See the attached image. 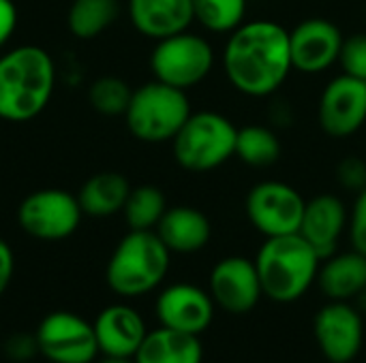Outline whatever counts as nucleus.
<instances>
[{
	"label": "nucleus",
	"instance_id": "obj_1",
	"mask_svg": "<svg viewBox=\"0 0 366 363\" xmlns=\"http://www.w3.org/2000/svg\"><path fill=\"white\" fill-rule=\"evenodd\" d=\"M221 60L234 90L251 98H266L294 71L290 30L272 19L244 21L229 32Z\"/></svg>",
	"mask_w": 366,
	"mask_h": 363
},
{
	"label": "nucleus",
	"instance_id": "obj_2",
	"mask_svg": "<svg viewBox=\"0 0 366 363\" xmlns=\"http://www.w3.org/2000/svg\"><path fill=\"white\" fill-rule=\"evenodd\" d=\"M56 64L39 45H19L0 56V120L28 122L51 101Z\"/></svg>",
	"mask_w": 366,
	"mask_h": 363
},
{
	"label": "nucleus",
	"instance_id": "obj_3",
	"mask_svg": "<svg viewBox=\"0 0 366 363\" xmlns=\"http://www.w3.org/2000/svg\"><path fill=\"white\" fill-rule=\"evenodd\" d=\"M253 261L264 295L277 304L300 300L317 280L322 265L320 255L300 233L266 237Z\"/></svg>",
	"mask_w": 366,
	"mask_h": 363
},
{
	"label": "nucleus",
	"instance_id": "obj_4",
	"mask_svg": "<svg viewBox=\"0 0 366 363\" xmlns=\"http://www.w3.org/2000/svg\"><path fill=\"white\" fill-rule=\"evenodd\" d=\"M169 261L172 252L157 231H129L107 261V287L120 297L146 295L165 280Z\"/></svg>",
	"mask_w": 366,
	"mask_h": 363
},
{
	"label": "nucleus",
	"instance_id": "obj_5",
	"mask_svg": "<svg viewBox=\"0 0 366 363\" xmlns=\"http://www.w3.org/2000/svg\"><path fill=\"white\" fill-rule=\"evenodd\" d=\"M191 113L184 90L154 79L133 90L124 111V124L144 143H167L178 135Z\"/></svg>",
	"mask_w": 366,
	"mask_h": 363
},
{
	"label": "nucleus",
	"instance_id": "obj_6",
	"mask_svg": "<svg viewBox=\"0 0 366 363\" xmlns=\"http://www.w3.org/2000/svg\"><path fill=\"white\" fill-rule=\"evenodd\" d=\"M238 126L219 111H195L172 139L176 163L191 173L225 165L236 150Z\"/></svg>",
	"mask_w": 366,
	"mask_h": 363
},
{
	"label": "nucleus",
	"instance_id": "obj_7",
	"mask_svg": "<svg viewBox=\"0 0 366 363\" xmlns=\"http://www.w3.org/2000/svg\"><path fill=\"white\" fill-rule=\"evenodd\" d=\"M214 66V49L208 39L195 32H178L157 41L150 53V71L157 81L178 90L199 86Z\"/></svg>",
	"mask_w": 366,
	"mask_h": 363
},
{
	"label": "nucleus",
	"instance_id": "obj_8",
	"mask_svg": "<svg viewBox=\"0 0 366 363\" xmlns=\"http://www.w3.org/2000/svg\"><path fill=\"white\" fill-rule=\"evenodd\" d=\"M77 195L62 188H41L30 193L17 208L21 231L41 242H60L71 237L81 223Z\"/></svg>",
	"mask_w": 366,
	"mask_h": 363
},
{
	"label": "nucleus",
	"instance_id": "obj_9",
	"mask_svg": "<svg viewBox=\"0 0 366 363\" xmlns=\"http://www.w3.org/2000/svg\"><path fill=\"white\" fill-rule=\"evenodd\" d=\"M307 199L287 182H257L244 199L249 223L264 237H281L298 233Z\"/></svg>",
	"mask_w": 366,
	"mask_h": 363
},
{
	"label": "nucleus",
	"instance_id": "obj_10",
	"mask_svg": "<svg viewBox=\"0 0 366 363\" xmlns=\"http://www.w3.org/2000/svg\"><path fill=\"white\" fill-rule=\"evenodd\" d=\"M34 338L39 353L51 363H92L101 353L92 323L66 310L49 312Z\"/></svg>",
	"mask_w": 366,
	"mask_h": 363
},
{
	"label": "nucleus",
	"instance_id": "obj_11",
	"mask_svg": "<svg viewBox=\"0 0 366 363\" xmlns=\"http://www.w3.org/2000/svg\"><path fill=\"white\" fill-rule=\"evenodd\" d=\"M317 120L332 139L356 135L366 124V81L345 73L330 79L320 96Z\"/></svg>",
	"mask_w": 366,
	"mask_h": 363
},
{
	"label": "nucleus",
	"instance_id": "obj_12",
	"mask_svg": "<svg viewBox=\"0 0 366 363\" xmlns=\"http://www.w3.org/2000/svg\"><path fill=\"white\" fill-rule=\"evenodd\" d=\"M313 334L328 362L352 363L365 344V321L347 302H330L315 315Z\"/></svg>",
	"mask_w": 366,
	"mask_h": 363
},
{
	"label": "nucleus",
	"instance_id": "obj_13",
	"mask_svg": "<svg viewBox=\"0 0 366 363\" xmlns=\"http://www.w3.org/2000/svg\"><path fill=\"white\" fill-rule=\"evenodd\" d=\"M343 32L324 17H309L290 30L292 66L302 75H320L339 64Z\"/></svg>",
	"mask_w": 366,
	"mask_h": 363
},
{
	"label": "nucleus",
	"instance_id": "obj_14",
	"mask_svg": "<svg viewBox=\"0 0 366 363\" xmlns=\"http://www.w3.org/2000/svg\"><path fill=\"white\" fill-rule=\"evenodd\" d=\"M208 289L214 306L232 315L251 312L264 295L255 261L247 257L221 259L210 272Z\"/></svg>",
	"mask_w": 366,
	"mask_h": 363
},
{
	"label": "nucleus",
	"instance_id": "obj_15",
	"mask_svg": "<svg viewBox=\"0 0 366 363\" xmlns=\"http://www.w3.org/2000/svg\"><path fill=\"white\" fill-rule=\"evenodd\" d=\"M154 312L163 327L199 336L214 319V302L208 291L189 282H178L161 291Z\"/></svg>",
	"mask_w": 366,
	"mask_h": 363
},
{
	"label": "nucleus",
	"instance_id": "obj_16",
	"mask_svg": "<svg viewBox=\"0 0 366 363\" xmlns=\"http://www.w3.org/2000/svg\"><path fill=\"white\" fill-rule=\"evenodd\" d=\"M350 223L347 208L341 197L324 193L307 201L298 233L313 246L320 259H328L337 252L339 240Z\"/></svg>",
	"mask_w": 366,
	"mask_h": 363
},
{
	"label": "nucleus",
	"instance_id": "obj_17",
	"mask_svg": "<svg viewBox=\"0 0 366 363\" xmlns=\"http://www.w3.org/2000/svg\"><path fill=\"white\" fill-rule=\"evenodd\" d=\"M99 351L112 357H135L148 329L142 315L124 304L107 306L92 323Z\"/></svg>",
	"mask_w": 366,
	"mask_h": 363
},
{
	"label": "nucleus",
	"instance_id": "obj_18",
	"mask_svg": "<svg viewBox=\"0 0 366 363\" xmlns=\"http://www.w3.org/2000/svg\"><path fill=\"white\" fill-rule=\"evenodd\" d=\"M133 28L154 41L189 30L195 21L193 0H129Z\"/></svg>",
	"mask_w": 366,
	"mask_h": 363
},
{
	"label": "nucleus",
	"instance_id": "obj_19",
	"mask_svg": "<svg viewBox=\"0 0 366 363\" xmlns=\"http://www.w3.org/2000/svg\"><path fill=\"white\" fill-rule=\"evenodd\" d=\"M154 231L169 252L193 255L208 246L212 237V223L197 208L174 205L167 208Z\"/></svg>",
	"mask_w": 366,
	"mask_h": 363
},
{
	"label": "nucleus",
	"instance_id": "obj_20",
	"mask_svg": "<svg viewBox=\"0 0 366 363\" xmlns=\"http://www.w3.org/2000/svg\"><path fill=\"white\" fill-rule=\"evenodd\" d=\"M317 285L330 302H350L366 291V257L358 250L335 252L324 259Z\"/></svg>",
	"mask_w": 366,
	"mask_h": 363
},
{
	"label": "nucleus",
	"instance_id": "obj_21",
	"mask_svg": "<svg viewBox=\"0 0 366 363\" xmlns=\"http://www.w3.org/2000/svg\"><path fill=\"white\" fill-rule=\"evenodd\" d=\"M202 359L204 347L197 336L163 325L148 332L135 353V363H202Z\"/></svg>",
	"mask_w": 366,
	"mask_h": 363
},
{
	"label": "nucleus",
	"instance_id": "obj_22",
	"mask_svg": "<svg viewBox=\"0 0 366 363\" xmlns=\"http://www.w3.org/2000/svg\"><path fill=\"white\" fill-rule=\"evenodd\" d=\"M131 188L133 186L129 184V180L122 173L101 171V173L90 175L81 184V188L77 193V201L86 216L107 218V216L122 212Z\"/></svg>",
	"mask_w": 366,
	"mask_h": 363
},
{
	"label": "nucleus",
	"instance_id": "obj_23",
	"mask_svg": "<svg viewBox=\"0 0 366 363\" xmlns=\"http://www.w3.org/2000/svg\"><path fill=\"white\" fill-rule=\"evenodd\" d=\"M281 139L279 135L264 124H249L238 128L234 156L255 169H266L281 158Z\"/></svg>",
	"mask_w": 366,
	"mask_h": 363
},
{
	"label": "nucleus",
	"instance_id": "obj_24",
	"mask_svg": "<svg viewBox=\"0 0 366 363\" xmlns=\"http://www.w3.org/2000/svg\"><path fill=\"white\" fill-rule=\"evenodd\" d=\"M120 13L118 0H73L66 13V26L81 41L103 34Z\"/></svg>",
	"mask_w": 366,
	"mask_h": 363
},
{
	"label": "nucleus",
	"instance_id": "obj_25",
	"mask_svg": "<svg viewBox=\"0 0 366 363\" xmlns=\"http://www.w3.org/2000/svg\"><path fill=\"white\" fill-rule=\"evenodd\" d=\"M167 212V199L154 184H142L131 188L122 208L124 220L131 231H154Z\"/></svg>",
	"mask_w": 366,
	"mask_h": 363
},
{
	"label": "nucleus",
	"instance_id": "obj_26",
	"mask_svg": "<svg viewBox=\"0 0 366 363\" xmlns=\"http://www.w3.org/2000/svg\"><path fill=\"white\" fill-rule=\"evenodd\" d=\"M195 21L217 34H229L244 24L247 0H193Z\"/></svg>",
	"mask_w": 366,
	"mask_h": 363
},
{
	"label": "nucleus",
	"instance_id": "obj_27",
	"mask_svg": "<svg viewBox=\"0 0 366 363\" xmlns=\"http://www.w3.org/2000/svg\"><path fill=\"white\" fill-rule=\"evenodd\" d=\"M133 90L131 86L114 75L107 77H99L97 81H92L90 90H88V101L92 105V109L101 116H124L129 103H131Z\"/></svg>",
	"mask_w": 366,
	"mask_h": 363
},
{
	"label": "nucleus",
	"instance_id": "obj_28",
	"mask_svg": "<svg viewBox=\"0 0 366 363\" xmlns=\"http://www.w3.org/2000/svg\"><path fill=\"white\" fill-rule=\"evenodd\" d=\"M339 66L345 75L366 81V32H358L343 39Z\"/></svg>",
	"mask_w": 366,
	"mask_h": 363
},
{
	"label": "nucleus",
	"instance_id": "obj_29",
	"mask_svg": "<svg viewBox=\"0 0 366 363\" xmlns=\"http://www.w3.org/2000/svg\"><path fill=\"white\" fill-rule=\"evenodd\" d=\"M337 182L350 190V193H360L366 188V160L360 156H345L337 165Z\"/></svg>",
	"mask_w": 366,
	"mask_h": 363
},
{
	"label": "nucleus",
	"instance_id": "obj_30",
	"mask_svg": "<svg viewBox=\"0 0 366 363\" xmlns=\"http://www.w3.org/2000/svg\"><path fill=\"white\" fill-rule=\"evenodd\" d=\"M350 240H352V248L362 252L366 257V188L356 195L352 214H350Z\"/></svg>",
	"mask_w": 366,
	"mask_h": 363
},
{
	"label": "nucleus",
	"instance_id": "obj_31",
	"mask_svg": "<svg viewBox=\"0 0 366 363\" xmlns=\"http://www.w3.org/2000/svg\"><path fill=\"white\" fill-rule=\"evenodd\" d=\"M4 353L11 362H28L39 353L34 334H13L4 342Z\"/></svg>",
	"mask_w": 366,
	"mask_h": 363
},
{
	"label": "nucleus",
	"instance_id": "obj_32",
	"mask_svg": "<svg viewBox=\"0 0 366 363\" xmlns=\"http://www.w3.org/2000/svg\"><path fill=\"white\" fill-rule=\"evenodd\" d=\"M17 28V9L13 0H0V47H4Z\"/></svg>",
	"mask_w": 366,
	"mask_h": 363
},
{
	"label": "nucleus",
	"instance_id": "obj_33",
	"mask_svg": "<svg viewBox=\"0 0 366 363\" xmlns=\"http://www.w3.org/2000/svg\"><path fill=\"white\" fill-rule=\"evenodd\" d=\"M13 274H15V257H13V250H11V246L4 240H0V295L11 285Z\"/></svg>",
	"mask_w": 366,
	"mask_h": 363
},
{
	"label": "nucleus",
	"instance_id": "obj_34",
	"mask_svg": "<svg viewBox=\"0 0 366 363\" xmlns=\"http://www.w3.org/2000/svg\"><path fill=\"white\" fill-rule=\"evenodd\" d=\"M99 363H135V357H112V355H103V359Z\"/></svg>",
	"mask_w": 366,
	"mask_h": 363
}]
</instances>
